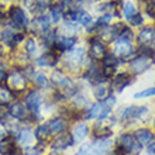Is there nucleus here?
Instances as JSON below:
<instances>
[{"instance_id":"nucleus-23","label":"nucleus","mask_w":155,"mask_h":155,"mask_svg":"<svg viewBox=\"0 0 155 155\" xmlns=\"http://www.w3.org/2000/svg\"><path fill=\"white\" fill-rule=\"evenodd\" d=\"M58 28V33L62 34V35H66V37H76L79 38L82 34V30L81 27L76 24V23H74V21H69V20H64L59 24V27H57Z\"/></svg>"},{"instance_id":"nucleus-36","label":"nucleus","mask_w":155,"mask_h":155,"mask_svg":"<svg viewBox=\"0 0 155 155\" xmlns=\"http://www.w3.org/2000/svg\"><path fill=\"white\" fill-rule=\"evenodd\" d=\"M145 152H147V155H155V141L151 144H148L147 147H145Z\"/></svg>"},{"instance_id":"nucleus-5","label":"nucleus","mask_w":155,"mask_h":155,"mask_svg":"<svg viewBox=\"0 0 155 155\" xmlns=\"http://www.w3.org/2000/svg\"><path fill=\"white\" fill-rule=\"evenodd\" d=\"M116 147H118L126 155H140L144 147L135 138L133 131H123L116 140Z\"/></svg>"},{"instance_id":"nucleus-29","label":"nucleus","mask_w":155,"mask_h":155,"mask_svg":"<svg viewBox=\"0 0 155 155\" xmlns=\"http://www.w3.org/2000/svg\"><path fill=\"white\" fill-rule=\"evenodd\" d=\"M48 14L49 17H51V21H52L54 25H59L64 21V12L61 10V7L58 6V3L55 2V3L52 4V7L48 10Z\"/></svg>"},{"instance_id":"nucleus-38","label":"nucleus","mask_w":155,"mask_h":155,"mask_svg":"<svg viewBox=\"0 0 155 155\" xmlns=\"http://www.w3.org/2000/svg\"><path fill=\"white\" fill-rule=\"evenodd\" d=\"M44 155H64V152H58V151H51L49 150L47 154H44Z\"/></svg>"},{"instance_id":"nucleus-28","label":"nucleus","mask_w":155,"mask_h":155,"mask_svg":"<svg viewBox=\"0 0 155 155\" xmlns=\"http://www.w3.org/2000/svg\"><path fill=\"white\" fill-rule=\"evenodd\" d=\"M16 99H20V97H17L16 93H13L4 83H0V107H4V109H6V107H7L8 104H12Z\"/></svg>"},{"instance_id":"nucleus-31","label":"nucleus","mask_w":155,"mask_h":155,"mask_svg":"<svg viewBox=\"0 0 155 155\" xmlns=\"http://www.w3.org/2000/svg\"><path fill=\"white\" fill-rule=\"evenodd\" d=\"M127 25L130 28H141L143 25H145V16H144L141 12H138L137 14H134L133 17H130L127 20Z\"/></svg>"},{"instance_id":"nucleus-39","label":"nucleus","mask_w":155,"mask_h":155,"mask_svg":"<svg viewBox=\"0 0 155 155\" xmlns=\"http://www.w3.org/2000/svg\"><path fill=\"white\" fill-rule=\"evenodd\" d=\"M83 4H89V3H93V0H82Z\"/></svg>"},{"instance_id":"nucleus-14","label":"nucleus","mask_w":155,"mask_h":155,"mask_svg":"<svg viewBox=\"0 0 155 155\" xmlns=\"http://www.w3.org/2000/svg\"><path fill=\"white\" fill-rule=\"evenodd\" d=\"M71 135L74 138L75 145H81L82 143H85L86 138L90 137V126L83 120H79V121H75L71 124Z\"/></svg>"},{"instance_id":"nucleus-8","label":"nucleus","mask_w":155,"mask_h":155,"mask_svg":"<svg viewBox=\"0 0 155 155\" xmlns=\"http://www.w3.org/2000/svg\"><path fill=\"white\" fill-rule=\"evenodd\" d=\"M86 49H87V57L94 62H100L110 52V47L104 44L102 40H99L97 37H87Z\"/></svg>"},{"instance_id":"nucleus-33","label":"nucleus","mask_w":155,"mask_h":155,"mask_svg":"<svg viewBox=\"0 0 155 155\" xmlns=\"http://www.w3.org/2000/svg\"><path fill=\"white\" fill-rule=\"evenodd\" d=\"M74 155H92V143H82Z\"/></svg>"},{"instance_id":"nucleus-11","label":"nucleus","mask_w":155,"mask_h":155,"mask_svg":"<svg viewBox=\"0 0 155 155\" xmlns=\"http://www.w3.org/2000/svg\"><path fill=\"white\" fill-rule=\"evenodd\" d=\"M72 147H75V143L72 135H71V131H65L62 134L54 135L48 144V148L51 151H58V152H65L66 150H69Z\"/></svg>"},{"instance_id":"nucleus-20","label":"nucleus","mask_w":155,"mask_h":155,"mask_svg":"<svg viewBox=\"0 0 155 155\" xmlns=\"http://www.w3.org/2000/svg\"><path fill=\"white\" fill-rule=\"evenodd\" d=\"M34 131V140L35 143H40V144H49L51 138H52V134L48 128V124L47 121H41L38 124H35L33 128Z\"/></svg>"},{"instance_id":"nucleus-6","label":"nucleus","mask_w":155,"mask_h":155,"mask_svg":"<svg viewBox=\"0 0 155 155\" xmlns=\"http://www.w3.org/2000/svg\"><path fill=\"white\" fill-rule=\"evenodd\" d=\"M24 103V106L27 107L28 113H33V114H37V116H42L41 110H42V104L45 102V96H44V92L35 89V87H30L24 94L23 97H20ZM44 117V116H42Z\"/></svg>"},{"instance_id":"nucleus-19","label":"nucleus","mask_w":155,"mask_h":155,"mask_svg":"<svg viewBox=\"0 0 155 155\" xmlns=\"http://www.w3.org/2000/svg\"><path fill=\"white\" fill-rule=\"evenodd\" d=\"M41 49L42 48H41V44H40V41H38V38L28 34L27 38H25V41L23 42V51L28 55V58L31 61H34V59L41 54L40 52Z\"/></svg>"},{"instance_id":"nucleus-24","label":"nucleus","mask_w":155,"mask_h":155,"mask_svg":"<svg viewBox=\"0 0 155 155\" xmlns=\"http://www.w3.org/2000/svg\"><path fill=\"white\" fill-rule=\"evenodd\" d=\"M71 104L72 107H75V109H78V110H81V111H83L85 109H87L89 107V104L92 102H90V97H89V94L86 93L85 90L82 89H79L78 90V93L75 94L74 97L71 99L69 102H68Z\"/></svg>"},{"instance_id":"nucleus-15","label":"nucleus","mask_w":155,"mask_h":155,"mask_svg":"<svg viewBox=\"0 0 155 155\" xmlns=\"http://www.w3.org/2000/svg\"><path fill=\"white\" fill-rule=\"evenodd\" d=\"M135 42L137 45L141 47H151L155 48V27L154 24L143 25L138 30V33H135Z\"/></svg>"},{"instance_id":"nucleus-40","label":"nucleus","mask_w":155,"mask_h":155,"mask_svg":"<svg viewBox=\"0 0 155 155\" xmlns=\"http://www.w3.org/2000/svg\"><path fill=\"white\" fill-rule=\"evenodd\" d=\"M151 123H152V126L155 127V114H152V118H151Z\"/></svg>"},{"instance_id":"nucleus-4","label":"nucleus","mask_w":155,"mask_h":155,"mask_svg":"<svg viewBox=\"0 0 155 155\" xmlns=\"http://www.w3.org/2000/svg\"><path fill=\"white\" fill-rule=\"evenodd\" d=\"M7 20L18 31L28 33L31 17H30L28 12L25 10L24 6H21L20 3H12L7 7Z\"/></svg>"},{"instance_id":"nucleus-35","label":"nucleus","mask_w":155,"mask_h":155,"mask_svg":"<svg viewBox=\"0 0 155 155\" xmlns=\"http://www.w3.org/2000/svg\"><path fill=\"white\" fill-rule=\"evenodd\" d=\"M7 57H8V51L6 49V47L0 42V62L7 61Z\"/></svg>"},{"instance_id":"nucleus-13","label":"nucleus","mask_w":155,"mask_h":155,"mask_svg":"<svg viewBox=\"0 0 155 155\" xmlns=\"http://www.w3.org/2000/svg\"><path fill=\"white\" fill-rule=\"evenodd\" d=\"M134 81H135V78L128 71H121V72H117L110 79V86L114 93H121L126 87H130L134 83Z\"/></svg>"},{"instance_id":"nucleus-7","label":"nucleus","mask_w":155,"mask_h":155,"mask_svg":"<svg viewBox=\"0 0 155 155\" xmlns=\"http://www.w3.org/2000/svg\"><path fill=\"white\" fill-rule=\"evenodd\" d=\"M110 51L118 58V61L121 62V65H126L137 55L135 54V45L134 42H128V41L116 40L111 44Z\"/></svg>"},{"instance_id":"nucleus-27","label":"nucleus","mask_w":155,"mask_h":155,"mask_svg":"<svg viewBox=\"0 0 155 155\" xmlns=\"http://www.w3.org/2000/svg\"><path fill=\"white\" fill-rule=\"evenodd\" d=\"M17 148H18V145H17L13 135H6L0 141V155H12Z\"/></svg>"},{"instance_id":"nucleus-18","label":"nucleus","mask_w":155,"mask_h":155,"mask_svg":"<svg viewBox=\"0 0 155 155\" xmlns=\"http://www.w3.org/2000/svg\"><path fill=\"white\" fill-rule=\"evenodd\" d=\"M54 3H55V0H28L24 4V7L27 12H30L35 17L40 16V14L48 13V10L52 7Z\"/></svg>"},{"instance_id":"nucleus-9","label":"nucleus","mask_w":155,"mask_h":155,"mask_svg":"<svg viewBox=\"0 0 155 155\" xmlns=\"http://www.w3.org/2000/svg\"><path fill=\"white\" fill-rule=\"evenodd\" d=\"M155 65V57L150 55H135L130 62H128V72L134 78L145 74Z\"/></svg>"},{"instance_id":"nucleus-22","label":"nucleus","mask_w":155,"mask_h":155,"mask_svg":"<svg viewBox=\"0 0 155 155\" xmlns=\"http://www.w3.org/2000/svg\"><path fill=\"white\" fill-rule=\"evenodd\" d=\"M133 134L135 135V138L138 140V143L143 145V147H147L148 144H151L155 141V131H152V128L147 126H141L137 127Z\"/></svg>"},{"instance_id":"nucleus-41","label":"nucleus","mask_w":155,"mask_h":155,"mask_svg":"<svg viewBox=\"0 0 155 155\" xmlns=\"http://www.w3.org/2000/svg\"><path fill=\"white\" fill-rule=\"evenodd\" d=\"M104 2H106V0H104Z\"/></svg>"},{"instance_id":"nucleus-30","label":"nucleus","mask_w":155,"mask_h":155,"mask_svg":"<svg viewBox=\"0 0 155 155\" xmlns=\"http://www.w3.org/2000/svg\"><path fill=\"white\" fill-rule=\"evenodd\" d=\"M48 144H40L35 143L27 148H23V154L24 155H44L47 152Z\"/></svg>"},{"instance_id":"nucleus-32","label":"nucleus","mask_w":155,"mask_h":155,"mask_svg":"<svg viewBox=\"0 0 155 155\" xmlns=\"http://www.w3.org/2000/svg\"><path fill=\"white\" fill-rule=\"evenodd\" d=\"M150 97H155V86H151V87H147V89L134 93V99H150Z\"/></svg>"},{"instance_id":"nucleus-34","label":"nucleus","mask_w":155,"mask_h":155,"mask_svg":"<svg viewBox=\"0 0 155 155\" xmlns=\"http://www.w3.org/2000/svg\"><path fill=\"white\" fill-rule=\"evenodd\" d=\"M7 69H8L7 62H6V61L0 62V83H4V79H6V74H7Z\"/></svg>"},{"instance_id":"nucleus-3","label":"nucleus","mask_w":155,"mask_h":155,"mask_svg":"<svg viewBox=\"0 0 155 155\" xmlns=\"http://www.w3.org/2000/svg\"><path fill=\"white\" fill-rule=\"evenodd\" d=\"M4 85L12 90L13 93H16L17 97H20L30 89V81L25 76L24 71L20 66H13L10 65L6 74V79H4Z\"/></svg>"},{"instance_id":"nucleus-25","label":"nucleus","mask_w":155,"mask_h":155,"mask_svg":"<svg viewBox=\"0 0 155 155\" xmlns=\"http://www.w3.org/2000/svg\"><path fill=\"white\" fill-rule=\"evenodd\" d=\"M92 89V94H93V97L96 102H102L104 99H107L109 96L111 94H116L111 89L110 83H100V85H96V86H92L90 87Z\"/></svg>"},{"instance_id":"nucleus-21","label":"nucleus","mask_w":155,"mask_h":155,"mask_svg":"<svg viewBox=\"0 0 155 155\" xmlns=\"http://www.w3.org/2000/svg\"><path fill=\"white\" fill-rule=\"evenodd\" d=\"M31 85L35 89L41 90V92H47V93H49L52 90V86H51V82H49V76L45 74L44 71H37L34 74L33 79H31Z\"/></svg>"},{"instance_id":"nucleus-17","label":"nucleus","mask_w":155,"mask_h":155,"mask_svg":"<svg viewBox=\"0 0 155 155\" xmlns=\"http://www.w3.org/2000/svg\"><path fill=\"white\" fill-rule=\"evenodd\" d=\"M47 124H48V128L51 131V134L54 135H58V134H62V133H65V131H69L71 128V123L66 120L65 117H62L59 114H54L48 118V120H45Z\"/></svg>"},{"instance_id":"nucleus-37","label":"nucleus","mask_w":155,"mask_h":155,"mask_svg":"<svg viewBox=\"0 0 155 155\" xmlns=\"http://www.w3.org/2000/svg\"><path fill=\"white\" fill-rule=\"evenodd\" d=\"M6 135H7V133H6V130H4V127L0 124V141H2Z\"/></svg>"},{"instance_id":"nucleus-16","label":"nucleus","mask_w":155,"mask_h":155,"mask_svg":"<svg viewBox=\"0 0 155 155\" xmlns=\"http://www.w3.org/2000/svg\"><path fill=\"white\" fill-rule=\"evenodd\" d=\"M34 127L28 126V124H21V127L18 128L17 134L14 135V140H16L17 145L20 148H27L30 145L35 144V140H34Z\"/></svg>"},{"instance_id":"nucleus-12","label":"nucleus","mask_w":155,"mask_h":155,"mask_svg":"<svg viewBox=\"0 0 155 155\" xmlns=\"http://www.w3.org/2000/svg\"><path fill=\"white\" fill-rule=\"evenodd\" d=\"M6 113H7L8 118L21 123V124H25L27 117H28V110H27V107L24 106V103H23L21 99H16L12 104H8V106L6 107Z\"/></svg>"},{"instance_id":"nucleus-10","label":"nucleus","mask_w":155,"mask_h":155,"mask_svg":"<svg viewBox=\"0 0 155 155\" xmlns=\"http://www.w3.org/2000/svg\"><path fill=\"white\" fill-rule=\"evenodd\" d=\"M33 62H34V66H35V68H40L41 71L55 69V68L59 65V62H61V57L48 49V51L41 52Z\"/></svg>"},{"instance_id":"nucleus-2","label":"nucleus","mask_w":155,"mask_h":155,"mask_svg":"<svg viewBox=\"0 0 155 155\" xmlns=\"http://www.w3.org/2000/svg\"><path fill=\"white\" fill-rule=\"evenodd\" d=\"M113 116L118 124L128 127L135 126V124H147L148 121H151L152 111L151 107L145 104H141V106L130 104V106L120 107L116 113H113Z\"/></svg>"},{"instance_id":"nucleus-1","label":"nucleus","mask_w":155,"mask_h":155,"mask_svg":"<svg viewBox=\"0 0 155 155\" xmlns=\"http://www.w3.org/2000/svg\"><path fill=\"white\" fill-rule=\"evenodd\" d=\"M92 59L87 57V49H86V44H76L74 48L65 52L61 57V66L68 75L74 76L78 75L81 76L82 71L89 65Z\"/></svg>"},{"instance_id":"nucleus-26","label":"nucleus","mask_w":155,"mask_h":155,"mask_svg":"<svg viewBox=\"0 0 155 155\" xmlns=\"http://www.w3.org/2000/svg\"><path fill=\"white\" fill-rule=\"evenodd\" d=\"M138 12H140L138 4H135L133 0H124L123 4L120 6V16L126 21L128 20L130 17L134 16V14H137Z\"/></svg>"}]
</instances>
